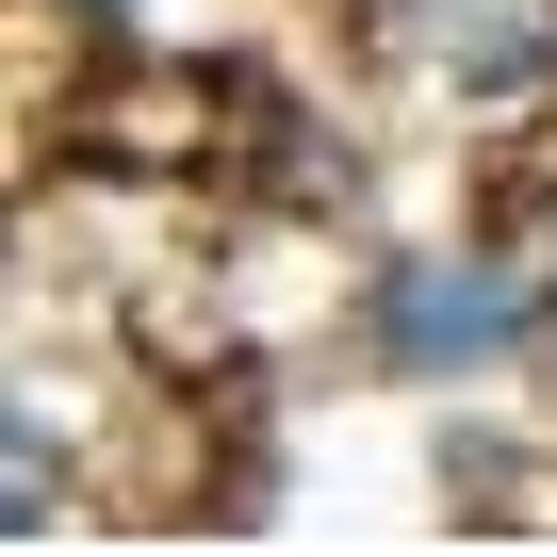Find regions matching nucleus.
Returning <instances> with one entry per match:
<instances>
[{
  "mask_svg": "<svg viewBox=\"0 0 557 557\" xmlns=\"http://www.w3.org/2000/svg\"><path fill=\"white\" fill-rule=\"evenodd\" d=\"M83 17H132V0H83Z\"/></svg>",
  "mask_w": 557,
  "mask_h": 557,
  "instance_id": "nucleus-3",
  "label": "nucleus"
},
{
  "mask_svg": "<svg viewBox=\"0 0 557 557\" xmlns=\"http://www.w3.org/2000/svg\"><path fill=\"white\" fill-rule=\"evenodd\" d=\"M410 17H443V0H410Z\"/></svg>",
  "mask_w": 557,
  "mask_h": 557,
  "instance_id": "nucleus-4",
  "label": "nucleus"
},
{
  "mask_svg": "<svg viewBox=\"0 0 557 557\" xmlns=\"http://www.w3.org/2000/svg\"><path fill=\"white\" fill-rule=\"evenodd\" d=\"M0 508H17V541L50 524V426H34V410H17V443H0Z\"/></svg>",
  "mask_w": 557,
  "mask_h": 557,
  "instance_id": "nucleus-2",
  "label": "nucleus"
},
{
  "mask_svg": "<svg viewBox=\"0 0 557 557\" xmlns=\"http://www.w3.org/2000/svg\"><path fill=\"white\" fill-rule=\"evenodd\" d=\"M508 329H524V296H508L492 262H394L377 278V361H410V377L426 361H492Z\"/></svg>",
  "mask_w": 557,
  "mask_h": 557,
  "instance_id": "nucleus-1",
  "label": "nucleus"
}]
</instances>
